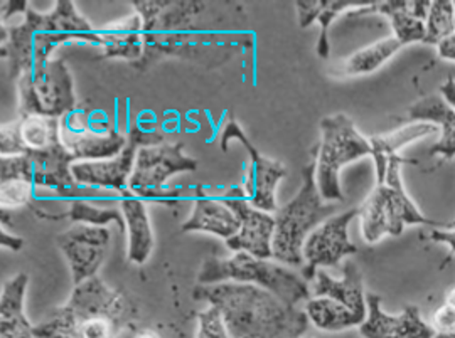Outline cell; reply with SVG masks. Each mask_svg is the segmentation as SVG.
Listing matches in <instances>:
<instances>
[{"label": "cell", "instance_id": "6da1fadb", "mask_svg": "<svg viewBox=\"0 0 455 338\" xmlns=\"http://www.w3.org/2000/svg\"><path fill=\"white\" fill-rule=\"evenodd\" d=\"M132 5L144 26V56L135 63L140 71L163 59L218 67L253 46L240 4L133 0Z\"/></svg>", "mask_w": 455, "mask_h": 338}, {"label": "cell", "instance_id": "7a4b0ae2", "mask_svg": "<svg viewBox=\"0 0 455 338\" xmlns=\"http://www.w3.org/2000/svg\"><path fill=\"white\" fill-rule=\"evenodd\" d=\"M0 56L7 76L20 75L48 63L54 49L63 44L101 46L98 31L78 12L71 0H58L51 12L24 11V20L17 26L2 24Z\"/></svg>", "mask_w": 455, "mask_h": 338}, {"label": "cell", "instance_id": "3957f363", "mask_svg": "<svg viewBox=\"0 0 455 338\" xmlns=\"http://www.w3.org/2000/svg\"><path fill=\"white\" fill-rule=\"evenodd\" d=\"M193 296L220 310L231 338H302L309 330L306 311L255 285H199Z\"/></svg>", "mask_w": 455, "mask_h": 338}, {"label": "cell", "instance_id": "277c9868", "mask_svg": "<svg viewBox=\"0 0 455 338\" xmlns=\"http://www.w3.org/2000/svg\"><path fill=\"white\" fill-rule=\"evenodd\" d=\"M133 315L131 302L93 276L75 287L65 305L34 326L36 338H116Z\"/></svg>", "mask_w": 455, "mask_h": 338}, {"label": "cell", "instance_id": "5b68a950", "mask_svg": "<svg viewBox=\"0 0 455 338\" xmlns=\"http://www.w3.org/2000/svg\"><path fill=\"white\" fill-rule=\"evenodd\" d=\"M317 152L319 145L312 148L309 163L302 169L300 191L291 202H287L274 214L275 232L272 240V253L274 259L283 264L302 266V249L310 232L329 217L336 216V206L325 204L317 187Z\"/></svg>", "mask_w": 455, "mask_h": 338}, {"label": "cell", "instance_id": "8992f818", "mask_svg": "<svg viewBox=\"0 0 455 338\" xmlns=\"http://www.w3.org/2000/svg\"><path fill=\"white\" fill-rule=\"evenodd\" d=\"M417 161H407L403 157L391 159L387 178L383 184H376L373 193L359 208L361 232L364 241L374 244L385 236H400L407 225H435L442 227L443 223H435L423 216L422 210L408 195L402 178V165Z\"/></svg>", "mask_w": 455, "mask_h": 338}, {"label": "cell", "instance_id": "52a82bcc", "mask_svg": "<svg viewBox=\"0 0 455 338\" xmlns=\"http://www.w3.org/2000/svg\"><path fill=\"white\" fill-rule=\"evenodd\" d=\"M199 285L248 283L274 293L285 305L295 306L310 300V285L292 270L270 259H259L248 253L231 258H206L197 274Z\"/></svg>", "mask_w": 455, "mask_h": 338}, {"label": "cell", "instance_id": "ba28073f", "mask_svg": "<svg viewBox=\"0 0 455 338\" xmlns=\"http://www.w3.org/2000/svg\"><path fill=\"white\" fill-rule=\"evenodd\" d=\"M323 142L317 152L315 180L327 202H344L339 176L341 170L363 157L373 155L370 138L359 133L346 113L331 114L321 120Z\"/></svg>", "mask_w": 455, "mask_h": 338}, {"label": "cell", "instance_id": "9c48e42d", "mask_svg": "<svg viewBox=\"0 0 455 338\" xmlns=\"http://www.w3.org/2000/svg\"><path fill=\"white\" fill-rule=\"evenodd\" d=\"M17 114L63 120L78 106L71 71L63 58L49 59L17 78Z\"/></svg>", "mask_w": 455, "mask_h": 338}, {"label": "cell", "instance_id": "30bf717a", "mask_svg": "<svg viewBox=\"0 0 455 338\" xmlns=\"http://www.w3.org/2000/svg\"><path fill=\"white\" fill-rule=\"evenodd\" d=\"M231 140H236L243 146L248 155L242 180L246 199L253 208L268 214H275L278 210L275 191L278 182L287 176V167L282 161L265 157L260 150L248 140L236 118L233 114H228L227 122L223 123L220 131V146L223 152H228V144Z\"/></svg>", "mask_w": 455, "mask_h": 338}, {"label": "cell", "instance_id": "8fae6325", "mask_svg": "<svg viewBox=\"0 0 455 338\" xmlns=\"http://www.w3.org/2000/svg\"><path fill=\"white\" fill-rule=\"evenodd\" d=\"M129 144L122 150L120 155L108 161H75L71 174L78 185L108 191V193H124L129 191V180L135 167L137 152L140 146L156 145L163 140L161 131H146L139 127L129 130Z\"/></svg>", "mask_w": 455, "mask_h": 338}, {"label": "cell", "instance_id": "7c38bea8", "mask_svg": "<svg viewBox=\"0 0 455 338\" xmlns=\"http://www.w3.org/2000/svg\"><path fill=\"white\" fill-rule=\"evenodd\" d=\"M184 142L140 146L129 180V191L140 199L163 193L167 180L184 172H196L199 161L184 153Z\"/></svg>", "mask_w": 455, "mask_h": 338}, {"label": "cell", "instance_id": "4fadbf2b", "mask_svg": "<svg viewBox=\"0 0 455 338\" xmlns=\"http://www.w3.org/2000/svg\"><path fill=\"white\" fill-rule=\"evenodd\" d=\"M359 217V208L344 210L329 217L319 227H315L304 244V270L302 278L310 283L317 270L324 266H338L341 259L358 253V248L349 240V224Z\"/></svg>", "mask_w": 455, "mask_h": 338}, {"label": "cell", "instance_id": "5bb4252c", "mask_svg": "<svg viewBox=\"0 0 455 338\" xmlns=\"http://www.w3.org/2000/svg\"><path fill=\"white\" fill-rule=\"evenodd\" d=\"M227 204L240 219V231L235 238L228 240L227 246L236 253H248L259 259L274 258L272 240L275 232L274 214L263 212L250 204L242 185H231L223 189L221 195H216Z\"/></svg>", "mask_w": 455, "mask_h": 338}, {"label": "cell", "instance_id": "9a60e30c", "mask_svg": "<svg viewBox=\"0 0 455 338\" xmlns=\"http://www.w3.org/2000/svg\"><path fill=\"white\" fill-rule=\"evenodd\" d=\"M110 240L112 232L108 227L83 223L71 225L68 231L58 234L56 242L68 259L75 287L98 276V270L107 258Z\"/></svg>", "mask_w": 455, "mask_h": 338}, {"label": "cell", "instance_id": "2e32d148", "mask_svg": "<svg viewBox=\"0 0 455 338\" xmlns=\"http://www.w3.org/2000/svg\"><path fill=\"white\" fill-rule=\"evenodd\" d=\"M63 120L46 116H17L16 122L2 125L0 152L5 155H24L37 159L65 145L61 138Z\"/></svg>", "mask_w": 455, "mask_h": 338}, {"label": "cell", "instance_id": "e0dca14e", "mask_svg": "<svg viewBox=\"0 0 455 338\" xmlns=\"http://www.w3.org/2000/svg\"><path fill=\"white\" fill-rule=\"evenodd\" d=\"M368 318L359 326L364 338H435L430 323L423 322L419 306L408 305L400 315L383 310L381 298L374 293L366 295Z\"/></svg>", "mask_w": 455, "mask_h": 338}, {"label": "cell", "instance_id": "ac0fdd59", "mask_svg": "<svg viewBox=\"0 0 455 338\" xmlns=\"http://www.w3.org/2000/svg\"><path fill=\"white\" fill-rule=\"evenodd\" d=\"M195 208L191 217L182 224V232H210L225 241L235 238L240 231V219L216 195L208 193L206 185L195 187Z\"/></svg>", "mask_w": 455, "mask_h": 338}, {"label": "cell", "instance_id": "d6986e66", "mask_svg": "<svg viewBox=\"0 0 455 338\" xmlns=\"http://www.w3.org/2000/svg\"><path fill=\"white\" fill-rule=\"evenodd\" d=\"M310 298L325 296L334 300L336 303L347 306L363 317H368V303L364 295V279L363 273L355 261H346L342 264V278L336 279L325 273L324 270H317L314 279L310 281Z\"/></svg>", "mask_w": 455, "mask_h": 338}, {"label": "cell", "instance_id": "ffe728a7", "mask_svg": "<svg viewBox=\"0 0 455 338\" xmlns=\"http://www.w3.org/2000/svg\"><path fill=\"white\" fill-rule=\"evenodd\" d=\"M61 138L76 161L114 159L129 144V135H124L118 130H108L103 133L88 127L76 130L63 125Z\"/></svg>", "mask_w": 455, "mask_h": 338}, {"label": "cell", "instance_id": "44dd1931", "mask_svg": "<svg viewBox=\"0 0 455 338\" xmlns=\"http://www.w3.org/2000/svg\"><path fill=\"white\" fill-rule=\"evenodd\" d=\"M98 35L101 56L107 59H125L135 65L144 56V26L137 12L107 24Z\"/></svg>", "mask_w": 455, "mask_h": 338}, {"label": "cell", "instance_id": "7402d4cb", "mask_svg": "<svg viewBox=\"0 0 455 338\" xmlns=\"http://www.w3.org/2000/svg\"><path fill=\"white\" fill-rule=\"evenodd\" d=\"M411 123H430L440 131L439 142L428 150V157H442L443 161L455 159V110L439 95L419 99L408 110Z\"/></svg>", "mask_w": 455, "mask_h": 338}, {"label": "cell", "instance_id": "603a6c76", "mask_svg": "<svg viewBox=\"0 0 455 338\" xmlns=\"http://www.w3.org/2000/svg\"><path fill=\"white\" fill-rule=\"evenodd\" d=\"M120 209L125 217L127 225V236H129V263L133 264H144L150 258L156 238L148 219L146 202L144 199L137 197L131 191L120 193Z\"/></svg>", "mask_w": 455, "mask_h": 338}, {"label": "cell", "instance_id": "cb8c5ba5", "mask_svg": "<svg viewBox=\"0 0 455 338\" xmlns=\"http://www.w3.org/2000/svg\"><path fill=\"white\" fill-rule=\"evenodd\" d=\"M373 2L374 0H299V2H295L299 26L302 29H306L319 20L321 35L317 41V54L323 59H327L329 52H331L329 28H331L332 20L342 12L358 11L363 7L371 5Z\"/></svg>", "mask_w": 455, "mask_h": 338}, {"label": "cell", "instance_id": "d4e9b609", "mask_svg": "<svg viewBox=\"0 0 455 338\" xmlns=\"http://www.w3.org/2000/svg\"><path fill=\"white\" fill-rule=\"evenodd\" d=\"M29 276L19 273L4 283L0 296V338H36L34 326L24 313Z\"/></svg>", "mask_w": 455, "mask_h": 338}, {"label": "cell", "instance_id": "484cf974", "mask_svg": "<svg viewBox=\"0 0 455 338\" xmlns=\"http://www.w3.org/2000/svg\"><path fill=\"white\" fill-rule=\"evenodd\" d=\"M371 14L388 17L393 35L403 46L413 44V43L423 44L427 35V26H425V20L413 14L411 0H387V2L374 0L373 4L368 7L353 11L351 17L371 16Z\"/></svg>", "mask_w": 455, "mask_h": 338}, {"label": "cell", "instance_id": "4316f807", "mask_svg": "<svg viewBox=\"0 0 455 338\" xmlns=\"http://www.w3.org/2000/svg\"><path fill=\"white\" fill-rule=\"evenodd\" d=\"M439 129L430 123H408L403 129L395 130L388 135H374L370 137V144L373 148L374 167H376V184H383L387 178V170L391 159L398 157L402 148L437 133Z\"/></svg>", "mask_w": 455, "mask_h": 338}, {"label": "cell", "instance_id": "83f0119b", "mask_svg": "<svg viewBox=\"0 0 455 338\" xmlns=\"http://www.w3.org/2000/svg\"><path fill=\"white\" fill-rule=\"evenodd\" d=\"M304 311L309 317L310 323L323 332H342L361 326L368 318L325 296H312L306 302Z\"/></svg>", "mask_w": 455, "mask_h": 338}, {"label": "cell", "instance_id": "f1b7e54d", "mask_svg": "<svg viewBox=\"0 0 455 338\" xmlns=\"http://www.w3.org/2000/svg\"><path fill=\"white\" fill-rule=\"evenodd\" d=\"M403 48L405 46L395 35L379 39L371 46L361 49L358 52H355L353 56H349L336 69V73L339 76H363V75H370V73H374L376 69H379L385 63H388L391 58L395 54H398Z\"/></svg>", "mask_w": 455, "mask_h": 338}, {"label": "cell", "instance_id": "f546056e", "mask_svg": "<svg viewBox=\"0 0 455 338\" xmlns=\"http://www.w3.org/2000/svg\"><path fill=\"white\" fill-rule=\"evenodd\" d=\"M61 219H69L73 223H83V224L100 225V227H107L112 221L118 224V229L122 232L127 231L125 225V217L122 214V209L116 208H98L93 202L84 200V199H75L69 204V209L66 210L61 216Z\"/></svg>", "mask_w": 455, "mask_h": 338}, {"label": "cell", "instance_id": "4dcf8cb0", "mask_svg": "<svg viewBox=\"0 0 455 338\" xmlns=\"http://www.w3.org/2000/svg\"><path fill=\"white\" fill-rule=\"evenodd\" d=\"M427 35L423 44L439 46L443 39L455 33L454 2L451 0H434L428 9L425 20Z\"/></svg>", "mask_w": 455, "mask_h": 338}, {"label": "cell", "instance_id": "1f68e13d", "mask_svg": "<svg viewBox=\"0 0 455 338\" xmlns=\"http://www.w3.org/2000/svg\"><path fill=\"white\" fill-rule=\"evenodd\" d=\"M33 184L24 180H7L0 182V206L2 209H16L29 206L34 197Z\"/></svg>", "mask_w": 455, "mask_h": 338}, {"label": "cell", "instance_id": "d6a6232c", "mask_svg": "<svg viewBox=\"0 0 455 338\" xmlns=\"http://www.w3.org/2000/svg\"><path fill=\"white\" fill-rule=\"evenodd\" d=\"M197 320H199L197 338H231L218 308L210 306L208 310L201 311L197 315Z\"/></svg>", "mask_w": 455, "mask_h": 338}, {"label": "cell", "instance_id": "836d02e7", "mask_svg": "<svg viewBox=\"0 0 455 338\" xmlns=\"http://www.w3.org/2000/svg\"><path fill=\"white\" fill-rule=\"evenodd\" d=\"M430 326L435 334V338H455V308L454 306L443 305L434 313Z\"/></svg>", "mask_w": 455, "mask_h": 338}, {"label": "cell", "instance_id": "e575fe53", "mask_svg": "<svg viewBox=\"0 0 455 338\" xmlns=\"http://www.w3.org/2000/svg\"><path fill=\"white\" fill-rule=\"evenodd\" d=\"M427 240L432 242H442V244H447L451 248L449 258L443 261V266H445L455 255V227H445V229L435 227V229H430L428 234H427Z\"/></svg>", "mask_w": 455, "mask_h": 338}, {"label": "cell", "instance_id": "d590c367", "mask_svg": "<svg viewBox=\"0 0 455 338\" xmlns=\"http://www.w3.org/2000/svg\"><path fill=\"white\" fill-rule=\"evenodd\" d=\"M437 54H439L440 59L455 61V33L440 43L437 46Z\"/></svg>", "mask_w": 455, "mask_h": 338}, {"label": "cell", "instance_id": "8d00e7d4", "mask_svg": "<svg viewBox=\"0 0 455 338\" xmlns=\"http://www.w3.org/2000/svg\"><path fill=\"white\" fill-rule=\"evenodd\" d=\"M440 97L443 98V101L455 110V80L454 78H447L440 84Z\"/></svg>", "mask_w": 455, "mask_h": 338}, {"label": "cell", "instance_id": "74e56055", "mask_svg": "<svg viewBox=\"0 0 455 338\" xmlns=\"http://www.w3.org/2000/svg\"><path fill=\"white\" fill-rule=\"evenodd\" d=\"M0 242H2L4 248H11L14 253L20 251V249L24 248V240H22V238H17V236L7 234V232L4 231V227H2V231H0Z\"/></svg>", "mask_w": 455, "mask_h": 338}, {"label": "cell", "instance_id": "f35d334b", "mask_svg": "<svg viewBox=\"0 0 455 338\" xmlns=\"http://www.w3.org/2000/svg\"><path fill=\"white\" fill-rule=\"evenodd\" d=\"M132 338H161L159 337V334L157 332H154V330H150V328H144V330H140V332H137L135 335Z\"/></svg>", "mask_w": 455, "mask_h": 338}, {"label": "cell", "instance_id": "ab89813d", "mask_svg": "<svg viewBox=\"0 0 455 338\" xmlns=\"http://www.w3.org/2000/svg\"><path fill=\"white\" fill-rule=\"evenodd\" d=\"M445 303L454 306L455 308V285L451 290L447 291V295H445Z\"/></svg>", "mask_w": 455, "mask_h": 338}, {"label": "cell", "instance_id": "60d3db41", "mask_svg": "<svg viewBox=\"0 0 455 338\" xmlns=\"http://www.w3.org/2000/svg\"><path fill=\"white\" fill-rule=\"evenodd\" d=\"M445 227H455V221H452V223H443L440 229H445Z\"/></svg>", "mask_w": 455, "mask_h": 338}, {"label": "cell", "instance_id": "b9f144b4", "mask_svg": "<svg viewBox=\"0 0 455 338\" xmlns=\"http://www.w3.org/2000/svg\"><path fill=\"white\" fill-rule=\"evenodd\" d=\"M454 24H455V2H454Z\"/></svg>", "mask_w": 455, "mask_h": 338}, {"label": "cell", "instance_id": "7bdbcfd3", "mask_svg": "<svg viewBox=\"0 0 455 338\" xmlns=\"http://www.w3.org/2000/svg\"><path fill=\"white\" fill-rule=\"evenodd\" d=\"M302 338H310V337H307V335H306V337H302Z\"/></svg>", "mask_w": 455, "mask_h": 338}]
</instances>
